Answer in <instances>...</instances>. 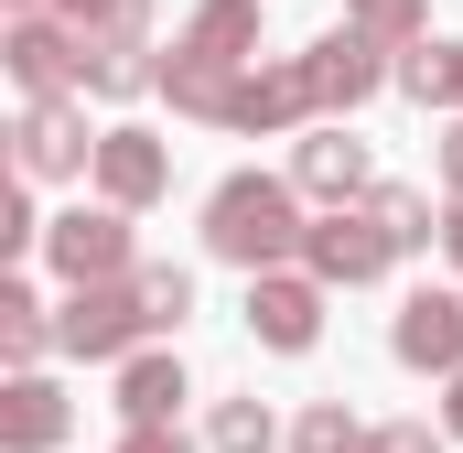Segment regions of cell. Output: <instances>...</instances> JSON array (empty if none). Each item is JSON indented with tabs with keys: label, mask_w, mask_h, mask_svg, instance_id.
<instances>
[{
	"label": "cell",
	"mask_w": 463,
	"mask_h": 453,
	"mask_svg": "<svg viewBox=\"0 0 463 453\" xmlns=\"http://www.w3.org/2000/svg\"><path fill=\"white\" fill-rule=\"evenodd\" d=\"M442 98H463V43H442Z\"/></svg>",
	"instance_id": "cell-25"
},
{
	"label": "cell",
	"mask_w": 463,
	"mask_h": 453,
	"mask_svg": "<svg viewBox=\"0 0 463 453\" xmlns=\"http://www.w3.org/2000/svg\"><path fill=\"white\" fill-rule=\"evenodd\" d=\"M118 453H184V432H118Z\"/></svg>",
	"instance_id": "cell-24"
},
{
	"label": "cell",
	"mask_w": 463,
	"mask_h": 453,
	"mask_svg": "<svg viewBox=\"0 0 463 453\" xmlns=\"http://www.w3.org/2000/svg\"><path fill=\"white\" fill-rule=\"evenodd\" d=\"M366 453H431V432L420 421H388V432H366Z\"/></svg>",
	"instance_id": "cell-23"
},
{
	"label": "cell",
	"mask_w": 463,
	"mask_h": 453,
	"mask_svg": "<svg viewBox=\"0 0 463 453\" xmlns=\"http://www.w3.org/2000/svg\"><path fill=\"white\" fill-rule=\"evenodd\" d=\"M291 184H302V195H355V184H366V151H355L345 130H313L302 162H291Z\"/></svg>",
	"instance_id": "cell-15"
},
{
	"label": "cell",
	"mask_w": 463,
	"mask_h": 453,
	"mask_svg": "<svg viewBox=\"0 0 463 453\" xmlns=\"http://www.w3.org/2000/svg\"><path fill=\"white\" fill-rule=\"evenodd\" d=\"M162 87H173V109H184V119H227V98H237V65H205V54H184V43H173Z\"/></svg>",
	"instance_id": "cell-16"
},
{
	"label": "cell",
	"mask_w": 463,
	"mask_h": 453,
	"mask_svg": "<svg viewBox=\"0 0 463 453\" xmlns=\"http://www.w3.org/2000/svg\"><path fill=\"white\" fill-rule=\"evenodd\" d=\"M43 259L76 281V292H98V281H129V217L118 206H76V217H54V237H43Z\"/></svg>",
	"instance_id": "cell-2"
},
{
	"label": "cell",
	"mask_w": 463,
	"mask_h": 453,
	"mask_svg": "<svg viewBox=\"0 0 463 453\" xmlns=\"http://www.w3.org/2000/svg\"><path fill=\"white\" fill-rule=\"evenodd\" d=\"M291 443H302V453H366V432H355L345 410H302V421H291Z\"/></svg>",
	"instance_id": "cell-21"
},
{
	"label": "cell",
	"mask_w": 463,
	"mask_h": 453,
	"mask_svg": "<svg viewBox=\"0 0 463 453\" xmlns=\"http://www.w3.org/2000/svg\"><path fill=\"white\" fill-rule=\"evenodd\" d=\"M442 173H453V184H463V130H453V140H442Z\"/></svg>",
	"instance_id": "cell-26"
},
{
	"label": "cell",
	"mask_w": 463,
	"mask_h": 453,
	"mask_svg": "<svg viewBox=\"0 0 463 453\" xmlns=\"http://www.w3.org/2000/svg\"><path fill=\"white\" fill-rule=\"evenodd\" d=\"M140 335H151V324H140V292H129V281L65 292V313H54V345H65V356H129Z\"/></svg>",
	"instance_id": "cell-3"
},
{
	"label": "cell",
	"mask_w": 463,
	"mask_h": 453,
	"mask_svg": "<svg viewBox=\"0 0 463 453\" xmlns=\"http://www.w3.org/2000/svg\"><path fill=\"white\" fill-rule=\"evenodd\" d=\"M399 356L463 378V303H453V292H410V303H399Z\"/></svg>",
	"instance_id": "cell-10"
},
{
	"label": "cell",
	"mask_w": 463,
	"mask_h": 453,
	"mask_svg": "<svg viewBox=\"0 0 463 453\" xmlns=\"http://www.w3.org/2000/svg\"><path fill=\"white\" fill-rule=\"evenodd\" d=\"M302 259H313V281H345V292H355V281H377L399 248L377 237V217H324L313 237H302Z\"/></svg>",
	"instance_id": "cell-8"
},
{
	"label": "cell",
	"mask_w": 463,
	"mask_h": 453,
	"mask_svg": "<svg viewBox=\"0 0 463 453\" xmlns=\"http://www.w3.org/2000/svg\"><path fill=\"white\" fill-rule=\"evenodd\" d=\"M313 109V65H269V76H237L227 98V130H280V119Z\"/></svg>",
	"instance_id": "cell-11"
},
{
	"label": "cell",
	"mask_w": 463,
	"mask_h": 453,
	"mask_svg": "<svg viewBox=\"0 0 463 453\" xmlns=\"http://www.w3.org/2000/svg\"><path fill=\"white\" fill-rule=\"evenodd\" d=\"M302 65H313V109H355V98L388 76V65H377V33H324Z\"/></svg>",
	"instance_id": "cell-9"
},
{
	"label": "cell",
	"mask_w": 463,
	"mask_h": 453,
	"mask_svg": "<svg viewBox=\"0 0 463 453\" xmlns=\"http://www.w3.org/2000/svg\"><path fill=\"white\" fill-rule=\"evenodd\" d=\"M442 248H453V259H463V206H453V217H442Z\"/></svg>",
	"instance_id": "cell-27"
},
{
	"label": "cell",
	"mask_w": 463,
	"mask_h": 453,
	"mask_svg": "<svg viewBox=\"0 0 463 453\" xmlns=\"http://www.w3.org/2000/svg\"><path fill=\"white\" fill-rule=\"evenodd\" d=\"M11 76H22V98L43 109V98H76V76H87V43L65 33V22H11Z\"/></svg>",
	"instance_id": "cell-5"
},
{
	"label": "cell",
	"mask_w": 463,
	"mask_h": 453,
	"mask_svg": "<svg viewBox=\"0 0 463 453\" xmlns=\"http://www.w3.org/2000/svg\"><path fill=\"white\" fill-rule=\"evenodd\" d=\"M87 162H98V140H87V109H76V98L22 109V184H43V173H87Z\"/></svg>",
	"instance_id": "cell-6"
},
{
	"label": "cell",
	"mask_w": 463,
	"mask_h": 453,
	"mask_svg": "<svg viewBox=\"0 0 463 453\" xmlns=\"http://www.w3.org/2000/svg\"><path fill=\"white\" fill-rule=\"evenodd\" d=\"M173 410H184V367L173 356H129L118 367V421L129 432H173Z\"/></svg>",
	"instance_id": "cell-12"
},
{
	"label": "cell",
	"mask_w": 463,
	"mask_h": 453,
	"mask_svg": "<svg viewBox=\"0 0 463 453\" xmlns=\"http://www.w3.org/2000/svg\"><path fill=\"white\" fill-rule=\"evenodd\" d=\"M129 292H140V324H151V335H173V324L194 313V281H184V270H129Z\"/></svg>",
	"instance_id": "cell-18"
},
{
	"label": "cell",
	"mask_w": 463,
	"mask_h": 453,
	"mask_svg": "<svg viewBox=\"0 0 463 453\" xmlns=\"http://www.w3.org/2000/svg\"><path fill=\"white\" fill-rule=\"evenodd\" d=\"M43 345H54V324H43V303H33V292L11 281V292H0V356H11L22 378H33V356H43Z\"/></svg>",
	"instance_id": "cell-17"
},
{
	"label": "cell",
	"mask_w": 463,
	"mask_h": 453,
	"mask_svg": "<svg viewBox=\"0 0 463 453\" xmlns=\"http://www.w3.org/2000/svg\"><path fill=\"white\" fill-rule=\"evenodd\" d=\"M366 217H377L388 248H420V237H431V206H420V195H399V184H377V195H366Z\"/></svg>",
	"instance_id": "cell-19"
},
{
	"label": "cell",
	"mask_w": 463,
	"mask_h": 453,
	"mask_svg": "<svg viewBox=\"0 0 463 453\" xmlns=\"http://www.w3.org/2000/svg\"><path fill=\"white\" fill-rule=\"evenodd\" d=\"M65 421H76V410H65V389H54V378H11V400H0L11 453H54V443H65Z\"/></svg>",
	"instance_id": "cell-13"
},
{
	"label": "cell",
	"mask_w": 463,
	"mask_h": 453,
	"mask_svg": "<svg viewBox=\"0 0 463 453\" xmlns=\"http://www.w3.org/2000/svg\"><path fill=\"white\" fill-rule=\"evenodd\" d=\"M442 421H453V443H463V378H453V410H442Z\"/></svg>",
	"instance_id": "cell-28"
},
{
	"label": "cell",
	"mask_w": 463,
	"mask_h": 453,
	"mask_svg": "<svg viewBox=\"0 0 463 453\" xmlns=\"http://www.w3.org/2000/svg\"><path fill=\"white\" fill-rule=\"evenodd\" d=\"M248 43H259V0H205L184 33V54H205V65H248Z\"/></svg>",
	"instance_id": "cell-14"
},
{
	"label": "cell",
	"mask_w": 463,
	"mask_h": 453,
	"mask_svg": "<svg viewBox=\"0 0 463 453\" xmlns=\"http://www.w3.org/2000/svg\"><path fill=\"white\" fill-rule=\"evenodd\" d=\"M162 184H173V151H162L151 130H98V195H109L118 217H129V206H151Z\"/></svg>",
	"instance_id": "cell-7"
},
{
	"label": "cell",
	"mask_w": 463,
	"mask_h": 453,
	"mask_svg": "<svg viewBox=\"0 0 463 453\" xmlns=\"http://www.w3.org/2000/svg\"><path fill=\"white\" fill-rule=\"evenodd\" d=\"M355 11V33H410L420 22V0H345Z\"/></svg>",
	"instance_id": "cell-22"
},
{
	"label": "cell",
	"mask_w": 463,
	"mask_h": 453,
	"mask_svg": "<svg viewBox=\"0 0 463 453\" xmlns=\"http://www.w3.org/2000/svg\"><path fill=\"white\" fill-rule=\"evenodd\" d=\"M302 237H313V226L291 217V184H269V173H227V184L205 195V248H216V259H237L248 281H269Z\"/></svg>",
	"instance_id": "cell-1"
},
{
	"label": "cell",
	"mask_w": 463,
	"mask_h": 453,
	"mask_svg": "<svg viewBox=\"0 0 463 453\" xmlns=\"http://www.w3.org/2000/svg\"><path fill=\"white\" fill-rule=\"evenodd\" d=\"M248 335L280 345V356H302V345L324 335V281H302V270H269V281H248Z\"/></svg>",
	"instance_id": "cell-4"
},
{
	"label": "cell",
	"mask_w": 463,
	"mask_h": 453,
	"mask_svg": "<svg viewBox=\"0 0 463 453\" xmlns=\"http://www.w3.org/2000/svg\"><path fill=\"white\" fill-rule=\"evenodd\" d=\"M269 443H280V421H269L259 400H227V410H216V453H269Z\"/></svg>",
	"instance_id": "cell-20"
}]
</instances>
